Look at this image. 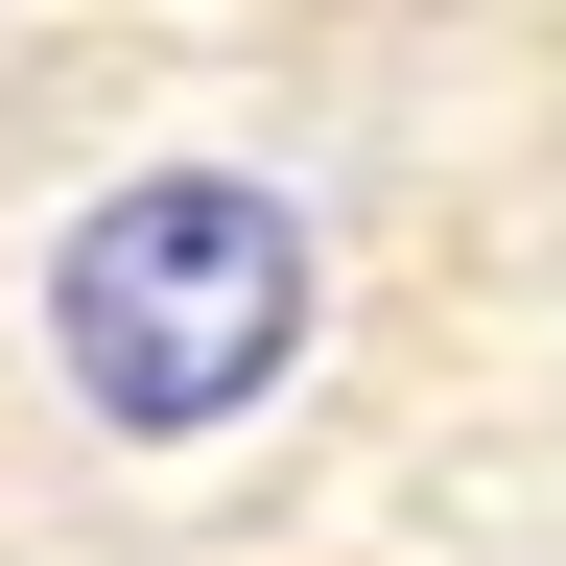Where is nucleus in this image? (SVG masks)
I'll list each match as a JSON object with an SVG mask.
<instances>
[{
    "mask_svg": "<svg viewBox=\"0 0 566 566\" xmlns=\"http://www.w3.org/2000/svg\"><path fill=\"white\" fill-rule=\"evenodd\" d=\"M307 354H331V212L283 166H237V142L118 166L24 260V378L71 401V449H118V472L260 449V424L307 401Z\"/></svg>",
    "mask_w": 566,
    "mask_h": 566,
    "instance_id": "f257e3e1",
    "label": "nucleus"
}]
</instances>
